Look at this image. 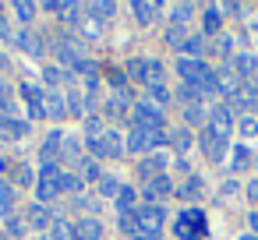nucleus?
Instances as JSON below:
<instances>
[{
	"mask_svg": "<svg viewBox=\"0 0 258 240\" xmlns=\"http://www.w3.org/2000/svg\"><path fill=\"white\" fill-rule=\"evenodd\" d=\"M163 222H166V212H163V205H142V208H135V226H138V233L135 236H159V229H163Z\"/></svg>",
	"mask_w": 258,
	"mask_h": 240,
	"instance_id": "nucleus-1",
	"label": "nucleus"
},
{
	"mask_svg": "<svg viewBox=\"0 0 258 240\" xmlns=\"http://www.w3.org/2000/svg\"><path fill=\"white\" fill-rule=\"evenodd\" d=\"M205 215L198 212V208H184L180 215H177V222H173V233L180 236V240H202L205 236Z\"/></svg>",
	"mask_w": 258,
	"mask_h": 240,
	"instance_id": "nucleus-2",
	"label": "nucleus"
},
{
	"mask_svg": "<svg viewBox=\"0 0 258 240\" xmlns=\"http://www.w3.org/2000/svg\"><path fill=\"white\" fill-rule=\"evenodd\" d=\"M89 148H92L99 159H120V155L127 152V141L120 138V131H103L99 138L89 141Z\"/></svg>",
	"mask_w": 258,
	"mask_h": 240,
	"instance_id": "nucleus-3",
	"label": "nucleus"
},
{
	"mask_svg": "<svg viewBox=\"0 0 258 240\" xmlns=\"http://www.w3.org/2000/svg\"><path fill=\"white\" fill-rule=\"evenodd\" d=\"M166 141L163 131H149V127H131L127 134V152H159V145Z\"/></svg>",
	"mask_w": 258,
	"mask_h": 240,
	"instance_id": "nucleus-4",
	"label": "nucleus"
},
{
	"mask_svg": "<svg viewBox=\"0 0 258 240\" xmlns=\"http://www.w3.org/2000/svg\"><path fill=\"white\" fill-rule=\"evenodd\" d=\"M57 194H60V166L57 163H46L39 170V177H36V198L39 201H50Z\"/></svg>",
	"mask_w": 258,
	"mask_h": 240,
	"instance_id": "nucleus-5",
	"label": "nucleus"
},
{
	"mask_svg": "<svg viewBox=\"0 0 258 240\" xmlns=\"http://www.w3.org/2000/svg\"><path fill=\"white\" fill-rule=\"evenodd\" d=\"M131 117H135V127H149V131H163V124H166L163 110L152 106L149 99H145V103H135V106H131Z\"/></svg>",
	"mask_w": 258,
	"mask_h": 240,
	"instance_id": "nucleus-6",
	"label": "nucleus"
},
{
	"mask_svg": "<svg viewBox=\"0 0 258 240\" xmlns=\"http://www.w3.org/2000/svg\"><path fill=\"white\" fill-rule=\"evenodd\" d=\"M18 92H22V99L29 103V117H32V120H43V117H46V92H43L39 85H32V82H22Z\"/></svg>",
	"mask_w": 258,
	"mask_h": 240,
	"instance_id": "nucleus-7",
	"label": "nucleus"
},
{
	"mask_svg": "<svg viewBox=\"0 0 258 240\" xmlns=\"http://www.w3.org/2000/svg\"><path fill=\"white\" fill-rule=\"evenodd\" d=\"M198 145H202V152H205L212 163H223V159L230 155V141H226V138H219V134H216V131H209V127L202 131Z\"/></svg>",
	"mask_w": 258,
	"mask_h": 240,
	"instance_id": "nucleus-8",
	"label": "nucleus"
},
{
	"mask_svg": "<svg viewBox=\"0 0 258 240\" xmlns=\"http://www.w3.org/2000/svg\"><path fill=\"white\" fill-rule=\"evenodd\" d=\"M173 191H177V187H173L170 177L163 173V177H152V180L142 187V198H145V205H159V201H166Z\"/></svg>",
	"mask_w": 258,
	"mask_h": 240,
	"instance_id": "nucleus-9",
	"label": "nucleus"
},
{
	"mask_svg": "<svg viewBox=\"0 0 258 240\" xmlns=\"http://www.w3.org/2000/svg\"><path fill=\"white\" fill-rule=\"evenodd\" d=\"M209 131H216L219 138H226L230 141V131H233V113L226 110V103H219V106H212L209 110V124H205Z\"/></svg>",
	"mask_w": 258,
	"mask_h": 240,
	"instance_id": "nucleus-10",
	"label": "nucleus"
},
{
	"mask_svg": "<svg viewBox=\"0 0 258 240\" xmlns=\"http://www.w3.org/2000/svg\"><path fill=\"white\" fill-rule=\"evenodd\" d=\"M166 166H170V155L166 152H149V159H142L138 163V173L145 177V184L152 180V177H163L166 173Z\"/></svg>",
	"mask_w": 258,
	"mask_h": 240,
	"instance_id": "nucleus-11",
	"label": "nucleus"
},
{
	"mask_svg": "<svg viewBox=\"0 0 258 240\" xmlns=\"http://www.w3.org/2000/svg\"><path fill=\"white\" fill-rule=\"evenodd\" d=\"M57 57H60V64H68V67H78V64H82V39H71V36H64V39L57 43Z\"/></svg>",
	"mask_w": 258,
	"mask_h": 240,
	"instance_id": "nucleus-12",
	"label": "nucleus"
},
{
	"mask_svg": "<svg viewBox=\"0 0 258 240\" xmlns=\"http://www.w3.org/2000/svg\"><path fill=\"white\" fill-rule=\"evenodd\" d=\"M29 134V120H18V117H0V138L4 141H22Z\"/></svg>",
	"mask_w": 258,
	"mask_h": 240,
	"instance_id": "nucleus-13",
	"label": "nucleus"
},
{
	"mask_svg": "<svg viewBox=\"0 0 258 240\" xmlns=\"http://www.w3.org/2000/svg\"><path fill=\"white\" fill-rule=\"evenodd\" d=\"M11 43H15L18 50H25L29 57H39V53H43V36H39V32H32V29H22Z\"/></svg>",
	"mask_w": 258,
	"mask_h": 240,
	"instance_id": "nucleus-14",
	"label": "nucleus"
},
{
	"mask_svg": "<svg viewBox=\"0 0 258 240\" xmlns=\"http://www.w3.org/2000/svg\"><path fill=\"white\" fill-rule=\"evenodd\" d=\"M103 236V222L96 215H85L75 222V240H99Z\"/></svg>",
	"mask_w": 258,
	"mask_h": 240,
	"instance_id": "nucleus-15",
	"label": "nucleus"
},
{
	"mask_svg": "<svg viewBox=\"0 0 258 240\" xmlns=\"http://www.w3.org/2000/svg\"><path fill=\"white\" fill-rule=\"evenodd\" d=\"M25 226H36V229H50V226H53V219H50V208H46L43 201L29 205V219H25Z\"/></svg>",
	"mask_w": 258,
	"mask_h": 240,
	"instance_id": "nucleus-16",
	"label": "nucleus"
},
{
	"mask_svg": "<svg viewBox=\"0 0 258 240\" xmlns=\"http://www.w3.org/2000/svg\"><path fill=\"white\" fill-rule=\"evenodd\" d=\"M46 117H53V120H64V117H68L64 92H57V89H50V92H46Z\"/></svg>",
	"mask_w": 258,
	"mask_h": 240,
	"instance_id": "nucleus-17",
	"label": "nucleus"
},
{
	"mask_svg": "<svg viewBox=\"0 0 258 240\" xmlns=\"http://www.w3.org/2000/svg\"><path fill=\"white\" fill-rule=\"evenodd\" d=\"M173 194H177V198H184V201H198V198L205 194V184H202V177H187Z\"/></svg>",
	"mask_w": 258,
	"mask_h": 240,
	"instance_id": "nucleus-18",
	"label": "nucleus"
},
{
	"mask_svg": "<svg viewBox=\"0 0 258 240\" xmlns=\"http://www.w3.org/2000/svg\"><path fill=\"white\" fill-rule=\"evenodd\" d=\"M131 11H135V18H138L142 25H152V22H156V15H159L163 8H159V4H152V0H135Z\"/></svg>",
	"mask_w": 258,
	"mask_h": 240,
	"instance_id": "nucleus-19",
	"label": "nucleus"
},
{
	"mask_svg": "<svg viewBox=\"0 0 258 240\" xmlns=\"http://www.w3.org/2000/svg\"><path fill=\"white\" fill-rule=\"evenodd\" d=\"M60 148H64V134H60V131H50V134H46V141H43V159H46V163H53V159L60 155Z\"/></svg>",
	"mask_w": 258,
	"mask_h": 240,
	"instance_id": "nucleus-20",
	"label": "nucleus"
},
{
	"mask_svg": "<svg viewBox=\"0 0 258 240\" xmlns=\"http://www.w3.org/2000/svg\"><path fill=\"white\" fill-rule=\"evenodd\" d=\"M75 236V226L68 219H53V226L43 233V240H71Z\"/></svg>",
	"mask_w": 258,
	"mask_h": 240,
	"instance_id": "nucleus-21",
	"label": "nucleus"
},
{
	"mask_svg": "<svg viewBox=\"0 0 258 240\" xmlns=\"http://www.w3.org/2000/svg\"><path fill=\"white\" fill-rule=\"evenodd\" d=\"M113 11H117V4H113V0H92V4L85 8V15H92L96 22H106V18H113Z\"/></svg>",
	"mask_w": 258,
	"mask_h": 240,
	"instance_id": "nucleus-22",
	"label": "nucleus"
},
{
	"mask_svg": "<svg viewBox=\"0 0 258 240\" xmlns=\"http://www.w3.org/2000/svg\"><path fill=\"white\" fill-rule=\"evenodd\" d=\"M205 53V36H187L184 46H180V57H191V60H202Z\"/></svg>",
	"mask_w": 258,
	"mask_h": 240,
	"instance_id": "nucleus-23",
	"label": "nucleus"
},
{
	"mask_svg": "<svg viewBox=\"0 0 258 240\" xmlns=\"http://www.w3.org/2000/svg\"><path fill=\"white\" fill-rule=\"evenodd\" d=\"M166 141H170L173 152H187V148H191V131H187V127H177V131L166 134Z\"/></svg>",
	"mask_w": 258,
	"mask_h": 240,
	"instance_id": "nucleus-24",
	"label": "nucleus"
},
{
	"mask_svg": "<svg viewBox=\"0 0 258 240\" xmlns=\"http://www.w3.org/2000/svg\"><path fill=\"white\" fill-rule=\"evenodd\" d=\"M251 166V152H247V145H233L230 148V170L237 173V170H247Z\"/></svg>",
	"mask_w": 258,
	"mask_h": 240,
	"instance_id": "nucleus-25",
	"label": "nucleus"
},
{
	"mask_svg": "<svg viewBox=\"0 0 258 240\" xmlns=\"http://www.w3.org/2000/svg\"><path fill=\"white\" fill-rule=\"evenodd\" d=\"M0 117H15V89L0 82Z\"/></svg>",
	"mask_w": 258,
	"mask_h": 240,
	"instance_id": "nucleus-26",
	"label": "nucleus"
},
{
	"mask_svg": "<svg viewBox=\"0 0 258 240\" xmlns=\"http://www.w3.org/2000/svg\"><path fill=\"white\" fill-rule=\"evenodd\" d=\"M205 36H216L219 32V25H223V11H219V4H212V8H205Z\"/></svg>",
	"mask_w": 258,
	"mask_h": 240,
	"instance_id": "nucleus-27",
	"label": "nucleus"
},
{
	"mask_svg": "<svg viewBox=\"0 0 258 240\" xmlns=\"http://www.w3.org/2000/svg\"><path fill=\"white\" fill-rule=\"evenodd\" d=\"M64 103H68V117H85V99L78 96V89H68Z\"/></svg>",
	"mask_w": 258,
	"mask_h": 240,
	"instance_id": "nucleus-28",
	"label": "nucleus"
},
{
	"mask_svg": "<svg viewBox=\"0 0 258 240\" xmlns=\"http://www.w3.org/2000/svg\"><path fill=\"white\" fill-rule=\"evenodd\" d=\"M127 78H135V82H149V60H145V57L127 60Z\"/></svg>",
	"mask_w": 258,
	"mask_h": 240,
	"instance_id": "nucleus-29",
	"label": "nucleus"
},
{
	"mask_svg": "<svg viewBox=\"0 0 258 240\" xmlns=\"http://www.w3.org/2000/svg\"><path fill=\"white\" fill-rule=\"evenodd\" d=\"M191 15H195V4H173V8H170V22H173V25H187Z\"/></svg>",
	"mask_w": 258,
	"mask_h": 240,
	"instance_id": "nucleus-30",
	"label": "nucleus"
},
{
	"mask_svg": "<svg viewBox=\"0 0 258 240\" xmlns=\"http://www.w3.org/2000/svg\"><path fill=\"white\" fill-rule=\"evenodd\" d=\"M11 180H15V184H22V187H29V184L36 180V173H32V166L15 163V166H11Z\"/></svg>",
	"mask_w": 258,
	"mask_h": 240,
	"instance_id": "nucleus-31",
	"label": "nucleus"
},
{
	"mask_svg": "<svg viewBox=\"0 0 258 240\" xmlns=\"http://www.w3.org/2000/svg\"><path fill=\"white\" fill-rule=\"evenodd\" d=\"M135 187H120V194H117V212L120 215H127V212H135Z\"/></svg>",
	"mask_w": 258,
	"mask_h": 240,
	"instance_id": "nucleus-32",
	"label": "nucleus"
},
{
	"mask_svg": "<svg viewBox=\"0 0 258 240\" xmlns=\"http://www.w3.org/2000/svg\"><path fill=\"white\" fill-rule=\"evenodd\" d=\"M145 89H149V103H152V106L163 110V106L170 103V89H166V85H145Z\"/></svg>",
	"mask_w": 258,
	"mask_h": 240,
	"instance_id": "nucleus-33",
	"label": "nucleus"
},
{
	"mask_svg": "<svg viewBox=\"0 0 258 240\" xmlns=\"http://www.w3.org/2000/svg\"><path fill=\"white\" fill-rule=\"evenodd\" d=\"M82 187H85V180H82L78 173H64V170H60V191H64V194H75V191H82Z\"/></svg>",
	"mask_w": 258,
	"mask_h": 240,
	"instance_id": "nucleus-34",
	"label": "nucleus"
},
{
	"mask_svg": "<svg viewBox=\"0 0 258 240\" xmlns=\"http://www.w3.org/2000/svg\"><path fill=\"white\" fill-rule=\"evenodd\" d=\"M120 187H124V184H120L117 177H99V194H103V198H113V201H117Z\"/></svg>",
	"mask_w": 258,
	"mask_h": 240,
	"instance_id": "nucleus-35",
	"label": "nucleus"
},
{
	"mask_svg": "<svg viewBox=\"0 0 258 240\" xmlns=\"http://www.w3.org/2000/svg\"><path fill=\"white\" fill-rule=\"evenodd\" d=\"M15 15H18L22 25H29V22L36 18V4H32V0H18V4H15Z\"/></svg>",
	"mask_w": 258,
	"mask_h": 240,
	"instance_id": "nucleus-36",
	"label": "nucleus"
},
{
	"mask_svg": "<svg viewBox=\"0 0 258 240\" xmlns=\"http://www.w3.org/2000/svg\"><path fill=\"white\" fill-rule=\"evenodd\" d=\"M11 208H15V191L11 184H0V215H11Z\"/></svg>",
	"mask_w": 258,
	"mask_h": 240,
	"instance_id": "nucleus-37",
	"label": "nucleus"
},
{
	"mask_svg": "<svg viewBox=\"0 0 258 240\" xmlns=\"http://www.w3.org/2000/svg\"><path fill=\"white\" fill-rule=\"evenodd\" d=\"M43 11H46V15H57V18H68V15H71V4H64V0H46Z\"/></svg>",
	"mask_w": 258,
	"mask_h": 240,
	"instance_id": "nucleus-38",
	"label": "nucleus"
},
{
	"mask_svg": "<svg viewBox=\"0 0 258 240\" xmlns=\"http://www.w3.org/2000/svg\"><path fill=\"white\" fill-rule=\"evenodd\" d=\"M184 39H187V36H184V25H170V29H166V43H170V46H177V50H180V46H184Z\"/></svg>",
	"mask_w": 258,
	"mask_h": 240,
	"instance_id": "nucleus-39",
	"label": "nucleus"
},
{
	"mask_svg": "<svg viewBox=\"0 0 258 240\" xmlns=\"http://www.w3.org/2000/svg\"><path fill=\"white\" fill-rule=\"evenodd\" d=\"M103 131H106V127H103V120H99V117H85V138H89V141H92V138H99Z\"/></svg>",
	"mask_w": 258,
	"mask_h": 240,
	"instance_id": "nucleus-40",
	"label": "nucleus"
},
{
	"mask_svg": "<svg viewBox=\"0 0 258 240\" xmlns=\"http://www.w3.org/2000/svg\"><path fill=\"white\" fill-rule=\"evenodd\" d=\"M145 85H163V64L159 60H149V82Z\"/></svg>",
	"mask_w": 258,
	"mask_h": 240,
	"instance_id": "nucleus-41",
	"label": "nucleus"
},
{
	"mask_svg": "<svg viewBox=\"0 0 258 240\" xmlns=\"http://www.w3.org/2000/svg\"><path fill=\"white\" fill-rule=\"evenodd\" d=\"M184 120H187V124H205L209 117H205L202 106H187V110H184Z\"/></svg>",
	"mask_w": 258,
	"mask_h": 240,
	"instance_id": "nucleus-42",
	"label": "nucleus"
},
{
	"mask_svg": "<svg viewBox=\"0 0 258 240\" xmlns=\"http://www.w3.org/2000/svg\"><path fill=\"white\" fill-rule=\"evenodd\" d=\"M43 78H46V85H50V89H53V85H57V82H60V78H71V74H68V71H60V67H50V71H46V74H43Z\"/></svg>",
	"mask_w": 258,
	"mask_h": 240,
	"instance_id": "nucleus-43",
	"label": "nucleus"
},
{
	"mask_svg": "<svg viewBox=\"0 0 258 240\" xmlns=\"http://www.w3.org/2000/svg\"><path fill=\"white\" fill-rule=\"evenodd\" d=\"M82 180H99V166L96 163H82Z\"/></svg>",
	"mask_w": 258,
	"mask_h": 240,
	"instance_id": "nucleus-44",
	"label": "nucleus"
},
{
	"mask_svg": "<svg viewBox=\"0 0 258 240\" xmlns=\"http://www.w3.org/2000/svg\"><path fill=\"white\" fill-rule=\"evenodd\" d=\"M8 233H15V236H22V233H25V222H22L18 215H8Z\"/></svg>",
	"mask_w": 258,
	"mask_h": 240,
	"instance_id": "nucleus-45",
	"label": "nucleus"
},
{
	"mask_svg": "<svg viewBox=\"0 0 258 240\" xmlns=\"http://www.w3.org/2000/svg\"><path fill=\"white\" fill-rule=\"evenodd\" d=\"M240 134L244 138H254V117H240Z\"/></svg>",
	"mask_w": 258,
	"mask_h": 240,
	"instance_id": "nucleus-46",
	"label": "nucleus"
},
{
	"mask_svg": "<svg viewBox=\"0 0 258 240\" xmlns=\"http://www.w3.org/2000/svg\"><path fill=\"white\" fill-rule=\"evenodd\" d=\"M0 39H15L11 29H8V18H4V8H0Z\"/></svg>",
	"mask_w": 258,
	"mask_h": 240,
	"instance_id": "nucleus-47",
	"label": "nucleus"
},
{
	"mask_svg": "<svg viewBox=\"0 0 258 240\" xmlns=\"http://www.w3.org/2000/svg\"><path fill=\"white\" fill-rule=\"evenodd\" d=\"M219 11H223V15H240L244 8H240V4H233V0H230V4H219Z\"/></svg>",
	"mask_w": 258,
	"mask_h": 240,
	"instance_id": "nucleus-48",
	"label": "nucleus"
},
{
	"mask_svg": "<svg viewBox=\"0 0 258 240\" xmlns=\"http://www.w3.org/2000/svg\"><path fill=\"white\" fill-rule=\"evenodd\" d=\"M237 187H240L237 180H226V184H223V198H230V194H237Z\"/></svg>",
	"mask_w": 258,
	"mask_h": 240,
	"instance_id": "nucleus-49",
	"label": "nucleus"
},
{
	"mask_svg": "<svg viewBox=\"0 0 258 240\" xmlns=\"http://www.w3.org/2000/svg\"><path fill=\"white\" fill-rule=\"evenodd\" d=\"M247 198H251V201H258V180H251V184H247Z\"/></svg>",
	"mask_w": 258,
	"mask_h": 240,
	"instance_id": "nucleus-50",
	"label": "nucleus"
},
{
	"mask_svg": "<svg viewBox=\"0 0 258 240\" xmlns=\"http://www.w3.org/2000/svg\"><path fill=\"white\" fill-rule=\"evenodd\" d=\"M247 222H251V233L258 236V212H251V215H247Z\"/></svg>",
	"mask_w": 258,
	"mask_h": 240,
	"instance_id": "nucleus-51",
	"label": "nucleus"
},
{
	"mask_svg": "<svg viewBox=\"0 0 258 240\" xmlns=\"http://www.w3.org/2000/svg\"><path fill=\"white\" fill-rule=\"evenodd\" d=\"M4 71H11V64H8V57H0V82H4Z\"/></svg>",
	"mask_w": 258,
	"mask_h": 240,
	"instance_id": "nucleus-52",
	"label": "nucleus"
},
{
	"mask_svg": "<svg viewBox=\"0 0 258 240\" xmlns=\"http://www.w3.org/2000/svg\"><path fill=\"white\" fill-rule=\"evenodd\" d=\"M237 240H258V236H254V233H240Z\"/></svg>",
	"mask_w": 258,
	"mask_h": 240,
	"instance_id": "nucleus-53",
	"label": "nucleus"
},
{
	"mask_svg": "<svg viewBox=\"0 0 258 240\" xmlns=\"http://www.w3.org/2000/svg\"><path fill=\"white\" fill-rule=\"evenodd\" d=\"M131 240H152V236H131Z\"/></svg>",
	"mask_w": 258,
	"mask_h": 240,
	"instance_id": "nucleus-54",
	"label": "nucleus"
},
{
	"mask_svg": "<svg viewBox=\"0 0 258 240\" xmlns=\"http://www.w3.org/2000/svg\"><path fill=\"white\" fill-rule=\"evenodd\" d=\"M254 138H258V117H254Z\"/></svg>",
	"mask_w": 258,
	"mask_h": 240,
	"instance_id": "nucleus-55",
	"label": "nucleus"
},
{
	"mask_svg": "<svg viewBox=\"0 0 258 240\" xmlns=\"http://www.w3.org/2000/svg\"><path fill=\"white\" fill-rule=\"evenodd\" d=\"M254 32H258V22H254Z\"/></svg>",
	"mask_w": 258,
	"mask_h": 240,
	"instance_id": "nucleus-56",
	"label": "nucleus"
}]
</instances>
